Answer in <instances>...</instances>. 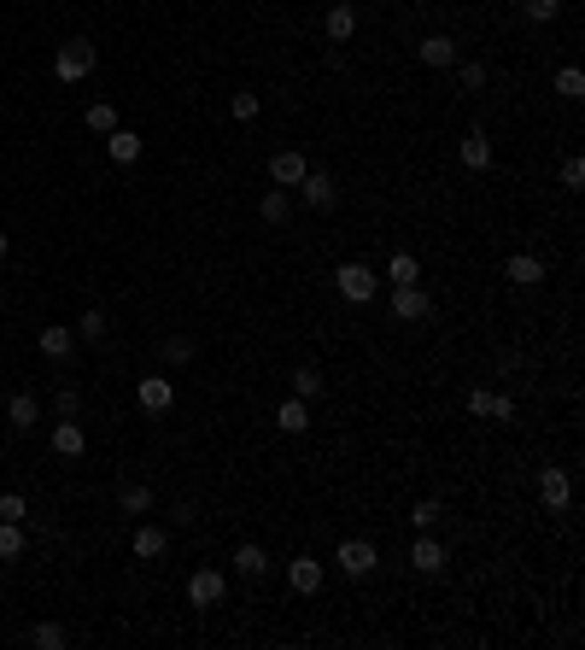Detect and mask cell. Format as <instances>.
Masks as SVG:
<instances>
[{
    "label": "cell",
    "mask_w": 585,
    "mask_h": 650,
    "mask_svg": "<svg viewBox=\"0 0 585 650\" xmlns=\"http://www.w3.org/2000/svg\"><path fill=\"white\" fill-rule=\"evenodd\" d=\"M334 287H340V299H351V305H369L381 282H375V269H369V264H357V258H351V264L334 269Z\"/></svg>",
    "instance_id": "cell-1"
},
{
    "label": "cell",
    "mask_w": 585,
    "mask_h": 650,
    "mask_svg": "<svg viewBox=\"0 0 585 650\" xmlns=\"http://www.w3.org/2000/svg\"><path fill=\"white\" fill-rule=\"evenodd\" d=\"M457 158H462L469 170H486V165H492V141L480 135V129H469V135L457 141Z\"/></svg>",
    "instance_id": "cell-15"
},
{
    "label": "cell",
    "mask_w": 585,
    "mask_h": 650,
    "mask_svg": "<svg viewBox=\"0 0 585 650\" xmlns=\"http://www.w3.org/2000/svg\"><path fill=\"white\" fill-rule=\"evenodd\" d=\"M439 516H445V510H439V498H421V504H410V527H433Z\"/></svg>",
    "instance_id": "cell-34"
},
{
    "label": "cell",
    "mask_w": 585,
    "mask_h": 650,
    "mask_svg": "<svg viewBox=\"0 0 585 650\" xmlns=\"http://www.w3.org/2000/svg\"><path fill=\"white\" fill-rule=\"evenodd\" d=\"M29 645H42V650H65V645H70V633H65L59 622H36V627H29Z\"/></svg>",
    "instance_id": "cell-24"
},
{
    "label": "cell",
    "mask_w": 585,
    "mask_h": 650,
    "mask_svg": "<svg viewBox=\"0 0 585 650\" xmlns=\"http://www.w3.org/2000/svg\"><path fill=\"white\" fill-rule=\"evenodd\" d=\"M0 557H24V522H0Z\"/></svg>",
    "instance_id": "cell-32"
},
{
    "label": "cell",
    "mask_w": 585,
    "mask_h": 650,
    "mask_svg": "<svg viewBox=\"0 0 585 650\" xmlns=\"http://www.w3.org/2000/svg\"><path fill=\"white\" fill-rule=\"evenodd\" d=\"M334 563L346 568L351 580H363V574H375L381 551H375V545H369V539H346V545H340V551H334Z\"/></svg>",
    "instance_id": "cell-6"
},
{
    "label": "cell",
    "mask_w": 585,
    "mask_h": 650,
    "mask_svg": "<svg viewBox=\"0 0 585 650\" xmlns=\"http://www.w3.org/2000/svg\"><path fill=\"white\" fill-rule=\"evenodd\" d=\"M164 551H170V534H164V527H135V557H140V563H158Z\"/></svg>",
    "instance_id": "cell-18"
},
{
    "label": "cell",
    "mask_w": 585,
    "mask_h": 650,
    "mask_svg": "<svg viewBox=\"0 0 585 650\" xmlns=\"http://www.w3.org/2000/svg\"><path fill=\"white\" fill-rule=\"evenodd\" d=\"M322 387H328V381H322L317 369H292V398H305V405H310V398H322Z\"/></svg>",
    "instance_id": "cell-27"
},
{
    "label": "cell",
    "mask_w": 585,
    "mask_h": 650,
    "mask_svg": "<svg viewBox=\"0 0 585 650\" xmlns=\"http://www.w3.org/2000/svg\"><path fill=\"white\" fill-rule=\"evenodd\" d=\"M235 574L264 580L269 574V551H264V545H240V551H235Z\"/></svg>",
    "instance_id": "cell-21"
},
{
    "label": "cell",
    "mask_w": 585,
    "mask_h": 650,
    "mask_svg": "<svg viewBox=\"0 0 585 650\" xmlns=\"http://www.w3.org/2000/svg\"><path fill=\"white\" fill-rule=\"evenodd\" d=\"M6 246H12V241H6V229H0V258H6Z\"/></svg>",
    "instance_id": "cell-42"
},
{
    "label": "cell",
    "mask_w": 585,
    "mask_h": 650,
    "mask_svg": "<svg viewBox=\"0 0 585 650\" xmlns=\"http://www.w3.org/2000/svg\"><path fill=\"white\" fill-rule=\"evenodd\" d=\"M322 29H328V42H351L357 36V6H328Z\"/></svg>",
    "instance_id": "cell-16"
},
{
    "label": "cell",
    "mask_w": 585,
    "mask_h": 650,
    "mask_svg": "<svg viewBox=\"0 0 585 650\" xmlns=\"http://www.w3.org/2000/svg\"><path fill=\"white\" fill-rule=\"evenodd\" d=\"M433 311V299L421 293V282H392V317L398 323H421Z\"/></svg>",
    "instance_id": "cell-4"
},
{
    "label": "cell",
    "mask_w": 585,
    "mask_h": 650,
    "mask_svg": "<svg viewBox=\"0 0 585 650\" xmlns=\"http://www.w3.org/2000/svg\"><path fill=\"white\" fill-rule=\"evenodd\" d=\"M164 364H176V369L194 364V334H170L164 340Z\"/></svg>",
    "instance_id": "cell-31"
},
{
    "label": "cell",
    "mask_w": 585,
    "mask_h": 650,
    "mask_svg": "<svg viewBox=\"0 0 585 650\" xmlns=\"http://www.w3.org/2000/svg\"><path fill=\"white\" fill-rule=\"evenodd\" d=\"M521 18H533V24H557L562 0H521Z\"/></svg>",
    "instance_id": "cell-28"
},
{
    "label": "cell",
    "mask_w": 585,
    "mask_h": 650,
    "mask_svg": "<svg viewBox=\"0 0 585 650\" xmlns=\"http://www.w3.org/2000/svg\"><path fill=\"white\" fill-rule=\"evenodd\" d=\"M36 416H42L36 393H12V405H6V422H12L18 434H29V428H36Z\"/></svg>",
    "instance_id": "cell-20"
},
{
    "label": "cell",
    "mask_w": 585,
    "mask_h": 650,
    "mask_svg": "<svg viewBox=\"0 0 585 650\" xmlns=\"http://www.w3.org/2000/svg\"><path fill=\"white\" fill-rule=\"evenodd\" d=\"M24 516H29L24 498H18V493H0V522H24Z\"/></svg>",
    "instance_id": "cell-36"
},
{
    "label": "cell",
    "mask_w": 585,
    "mask_h": 650,
    "mask_svg": "<svg viewBox=\"0 0 585 650\" xmlns=\"http://www.w3.org/2000/svg\"><path fill=\"white\" fill-rule=\"evenodd\" d=\"M228 112H235V117H240V124H252V117L264 112V100L252 94V88H240V94H228Z\"/></svg>",
    "instance_id": "cell-29"
},
{
    "label": "cell",
    "mask_w": 585,
    "mask_h": 650,
    "mask_svg": "<svg viewBox=\"0 0 585 650\" xmlns=\"http://www.w3.org/2000/svg\"><path fill=\"white\" fill-rule=\"evenodd\" d=\"M462 88H486V65H474V59H462Z\"/></svg>",
    "instance_id": "cell-39"
},
{
    "label": "cell",
    "mask_w": 585,
    "mask_h": 650,
    "mask_svg": "<svg viewBox=\"0 0 585 650\" xmlns=\"http://www.w3.org/2000/svg\"><path fill=\"white\" fill-rule=\"evenodd\" d=\"M276 428H281V434H305V428H310V405H305V398H287V405L276 410Z\"/></svg>",
    "instance_id": "cell-22"
},
{
    "label": "cell",
    "mask_w": 585,
    "mask_h": 650,
    "mask_svg": "<svg viewBox=\"0 0 585 650\" xmlns=\"http://www.w3.org/2000/svg\"><path fill=\"white\" fill-rule=\"evenodd\" d=\"M503 282H516V287H539V282H544V264H539L533 253L503 258Z\"/></svg>",
    "instance_id": "cell-11"
},
{
    "label": "cell",
    "mask_w": 585,
    "mask_h": 650,
    "mask_svg": "<svg viewBox=\"0 0 585 650\" xmlns=\"http://www.w3.org/2000/svg\"><path fill=\"white\" fill-rule=\"evenodd\" d=\"M83 124L94 129V135H112V129H117V106H106V100H94V106H88V112H83Z\"/></svg>",
    "instance_id": "cell-25"
},
{
    "label": "cell",
    "mask_w": 585,
    "mask_h": 650,
    "mask_svg": "<svg viewBox=\"0 0 585 650\" xmlns=\"http://www.w3.org/2000/svg\"><path fill=\"white\" fill-rule=\"evenodd\" d=\"M387 276H392V282H421V264H416V258H410V253H392Z\"/></svg>",
    "instance_id": "cell-33"
},
{
    "label": "cell",
    "mask_w": 585,
    "mask_h": 650,
    "mask_svg": "<svg viewBox=\"0 0 585 650\" xmlns=\"http://www.w3.org/2000/svg\"><path fill=\"white\" fill-rule=\"evenodd\" d=\"M299 199H305L310 212H334V205H340V188H334V176H328V170H305V176H299Z\"/></svg>",
    "instance_id": "cell-3"
},
{
    "label": "cell",
    "mask_w": 585,
    "mask_h": 650,
    "mask_svg": "<svg viewBox=\"0 0 585 650\" xmlns=\"http://www.w3.org/2000/svg\"><path fill=\"white\" fill-rule=\"evenodd\" d=\"M36 346H42V357H53V364H65V357L76 352V328H65V323H47L42 334H36Z\"/></svg>",
    "instance_id": "cell-9"
},
{
    "label": "cell",
    "mask_w": 585,
    "mask_h": 650,
    "mask_svg": "<svg viewBox=\"0 0 585 650\" xmlns=\"http://www.w3.org/2000/svg\"><path fill=\"white\" fill-rule=\"evenodd\" d=\"M410 568L439 574V568H445V545H439V539H416V545H410Z\"/></svg>",
    "instance_id": "cell-17"
},
{
    "label": "cell",
    "mask_w": 585,
    "mask_h": 650,
    "mask_svg": "<svg viewBox=\"0 0 585 650\" xmlns=\"http://www.w3.org/2000/svg\"><path fill=\"white\" fill-rule=\"evenodd\" d=\"M106 153H112V165H135L140 158V135L135 129H112V135H106Z\"/></svg>",
    "instance_id": "cell-19"
},
{
    "label": "cell",
    "mask_w": 585,
    "mask_h": 650,
    "mask_svg": "<svg viewBox=\"0 0 585 650\" xmlns=\"http://www.w3.org/2000/svg\"><path fill=\"white\" fill-rule=\"evenodd\" d=\"M117 510H124V516H147V510H153V493H147V486H124V493H117Z\"/></svg>",
    "instance_id": "cell-26"
},
{
    "label": "cell",
    "mask_w": 585,
    "mask_h": 650,
    "mask_svg": "<svg viewBox=\"0 0 585 650\" xmlns=\"http://www.w3.org/2000/svg\"><path fill=\"white\" fill-rule=\"evenodd\" d=\"M223 598H228V580L217 574V568H199V574L188 580V604L194 609H217Z\"/></svg>",
    "instance_id": "cell-5"
},
{
    "label": "cell",
    "mask_w": 585,
    "mask_h": 650,
    "mask_svg": "<svg viewBox=\"0 0 585 650\" xmlns=\"http://www.w3.org/2000/svg\"><path fill=\"white\" fill-rule=\"evenodd\" d=\"M469 416H492V393H486V387H474V393H469Z\"/></svg>",
    "instance_id": "cell-40"
},
{
    "label": "cell",
    "mask_w": 585,
    "mask_h": 650,
    "mask_svg": "<svg viewBox=\"0 0 585 650\" xmlns=\"http://www.w3.org/2000/svg\"><path fill=\"white\" fill-rule=\"evenodd\" d=\"M287 580H292V592L317 598V592H322V563H317V557H292V563H287Z\"/></svg>",
    "instance_id": "cell-12"
},
{
    "label": "cell",
    "mask_w": 585,
    "mask_h": 650,
    "mask_svg": "<svg viewBox=\"0 0 585 650\" xmlns=\"http://www.w3.org/2000/svg\"><path fill=\"white\" fill-rule=\"evenodd\" d=\"M94 42H65L59 47V59H53V71H59V83H83L88 71H94Z\"/></svg>",
    "instance_id": "cell-2"
},
{
    "label": "cell",
    "mask_w": 585,
    "mask_h": 650,
    "mask_svg": "<svg viewBox=\"0 0 585 650\" xmlns=\"http://www.w3.org/2000/svg\"><path fill=\"white\" fill-rule=\"evenodd\" d=\"M258 217H264V223H287V217H292V199H287V188H269V194L264 199H258Z\"/></svg>",
    "instance_id": "cell-23"
},
{
    "label": "cell",
    "mask_w": 585,
    "mask_h": 650,
    "mask_svg": "<svg viewBox=\"0 0 585 650\" xmlns=\"http://www.w3.org/2000/svg\"><path fill=\"white\" fill-rule=\"evenodd\" d=\"M492 416H498V422H509V416H516V398H509V393H492Z\"/></svg>",
    "instance_id": "cell-41"
},
{
    "label": "cell",
    "mask_w": 585,
    "mask_h": 650,
    "mask_svg": "<svg viewBox=\"0 0 585 650\" xmlns=\"http://www.w3.org/2000/svg\"><path fill=\"white\" fill-rule=\"evenodd\" d=\"M135 398H140V410H147V416H158V410L176 405V381H170V375H147V381L135 387Z\"/></svg>",
    "instance_id": "cell-8"
},
{
    "label": "cell",
    "mask_w": 585,
    "mask_h": 650,
    "mask_svg": "<svg viewBox=\"0 0 585 650\" xmlns=\"http://www.w3.org/2000/svg\"><path fill=\"white\" fill-rule=\"evenodd\" d=\"M585 182V158H562V188H580Z\"/></svg>",
    "instance_id": "cell-38"
},
{
    "label": "cell",
    "mask_w": 585,
    "mask_h": 650,
    "mask_svg": "<svg viewBox=\"0 0 585 650\" xmlns=\"http://www.w3.org/2000/svg\"><path fill=\"white\" fill-rule=\"evenodd\" d=\"M83 445H88L83 422H76V416H65V422L53 428V452H59V457H83Z\"/></svg>",
    "instance_id": "cell-14"
},
{
    "label": "cell",
    "mask_w": 585,
    "mask_h": 650,
    "mask_svg": "<svg viewBox=\"0 0 585 650\" xmlns=\"http://www.w3.org/2000/svg\"><path fill=\"white\" fill-rule=\"evenodd\" d=\"M310 170V158L299 153V147H281V153H269V182L276 188H299V176Z\"/></svg>",
    "instance_id": "cell-7"
},
{
    "label": "cell",
    "mask_w": 585,
    "mask_h": 650,
    "mask_svg": "<svg viewBox=\"0 0 585 650\" xmlns=\"http://www.w3.org/2000/svg\"><path fill=\"white\" fill-rule=\"evenodd\" d=\"M76 340H106V311H83V323H76Z\"/></svg>",
    "instance_id": "cell-35"
},
{
    "label": "cell",
    "mask_w": 585,
    "mask_h": 650,
    "mask_svg": "<svg viewBox=\"0 0 585 650\" xmlns=\"http://www.w3.org/2000/svg\"><path fill=\"white\" fill-rule=\"evenodd\" d=\"M53 410H59V416H76V410H83V398H76V387H59Z\"/></svg>",
    "instance_id": "cell-37"
},
{
    "label": "cell",
    "mask_w": 585,
    "mask_h": 650,
    "mask_svg": "<svg viewBox=\"0 0 585 650\" xmlns=\"http://www.w3.org/2000/svg\"><path fill=\"white\" fill-rule=\"evenodd\" d=\"M421 65H433V71H445V65H457V42L451 36H421Z\"/></svg>",
    "instance_id": "cell-13"
},
{
    "label": "cell",
    "mask_w": 585,
    "mask_h": 650,
    "mask_svg": "<svg viewBox=\"0 0 585 650\" xmlns=\"http://www.w3.org/2000/svg\"><path fill=\"white\" fill-rule=\"evenodd\" d=\"M539 498H544L550 510H568V498H573L568 469H539Z\"/></svg>",
    "instance_id": "cell-10"
},
{
    "label": "cell",
    "mask_w": 585,
    "mask_h": 650,
    "mask_svg": "<svg viewBox=\"0 0 585 650\" xmlns=\"http://www.w3.org/2000/svg\"><path fill=\"white\" fill-rule=\"evenodd\" d=\"M557 94L562 100H580L585 94V71H580V65H562V71H557Z\"/></svg>",
    "instance_id": "cell-30"
}]
</instances>
